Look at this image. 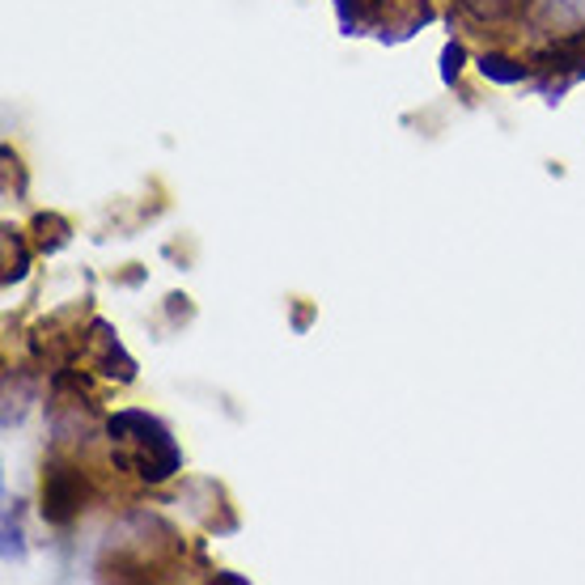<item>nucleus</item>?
Instances as JSON below:
<instances>
[{
    "label": "nucleus",
    "mask_w": 585,
    "mask_h": 585,
    "mask_svg": "<svg viewBox=\"0 0 585 585\" xmlns=\"http://www.w3.org/2000/svg\"><path fill=\"white\" fill-rule=\"evenodd\" d=\"M106 433H111V463L136 475L141 484H166L171 475H178L183 450L153 412L123 408L106 420Z\"/></svg>",
    "instance_id": "f257e3e1"
},
{
    "label": "nucleus",
    "mask_w": 585,
    "mask_h": 585,
    "mask_svg": "<svg viewBox=\"0 0 585 585\" xmlns=\"http://www.w3.org/2000/svg\"><path fill=\"white\" fill-rule=\"evenodd\" d=\"M454 4L475 25H501L505 18L517 13V0H454Z\"/></svg>",
    "instance_id": "39448f33"
},
{
    "label": "nucleus",
    "mask_w": 585,
    "mask_h": 585,
    "mask_svg": "<svg viewBox=\"0 0 585 585\" xmlns=\"http://www.w3.org/2000/svg\"><path fill=\"white\" fill-rule=\"evenodd\" d=\"M0 535H4V564H22L25 561V535H22V510H18V501L4 510Z\"/></svg>",
    "instance_id": "0eeeda50"
},
{
    "label": "nucleus",
    "mask_w": 585,
    "mask_h": 585,
    "mask_svg": "<svg viewBox=\"0 0 585 585\" xmlns=\"http://www.w3.org/2000/svg\"><path fill=\"white\" fill-rule=\"evenodd\" d=\"M475 73L492 81V85H522L535 69H531V60H517V55H505V51H484L475 60Z\"/></svg>",
    "instance_id": "20e7f679"
},
{
    "label": "nucleus",
    "mask_w": 585,
    "mask_h": 585,
    "mask_svg": "<svg viewBox=\"0 0 585 585\" xmlns=\"http://www.w3.org/2000/svg\"><path fill=\"white\" fill-rule=\"evenodd\" d=\"M85 505H90L85 471L64 463V459H51L43 466V517H48L51 526H69Z\"/></svg>",
    "instance_id": "f03ea898"
},
{
    "label": "nucleus",
    "mask_w": 585,
    "mask_h": 585,
    "mask_svg": "<svg viewBox=\"0 0 585 585\" xmlns=\"http://www.w3.org/2000/svg\"><path fill=\"white\" fill-rule=\"evenodd\" d=\"M466 69V48L459 43V39H450L445 48H441V85H459V76H463Z\"/></svg>",
    "instance_id": "6e6552de"
},
{
    "label": "nucleus",
    "mask_w": 585,
    "mask_h": 585,
    "mask_svg": "<svg viewBox=\"0 0 585 585\" xmlns=\"http://www.w3.org/2000/svg\"><path fill=\"white\" fill-rule=\"evenodd\" d=\"M90 343H94V366L102 378H111V382H132L136 378V361L123 352V343L115 340L111 322L94 318L90 322Z\"/></svg>",
    "instance_id": "7ed1b4c3"
},
{
    "label": "nucleus",
    "mask_w": 585,
    "mask_h": 585,
    "mask_svg": "<svg viewBox=\"0 0 585 585\" xmlns=\"http://www.w3.org/2000/svg\"><path fill=\"white\" fill-rule=\"evenodd\" d=\"M310 327V306H297L292 310V331H306Z\"/></svg>",
    "instance_id": "1a4fd4ad"
},
{
    "label": "nucleus",
    "mask_w": 585,
    "mask_h": 585,
    "mask_svg": "<svg viewBox=\"0 0 585 585\" xmlns=\"http://www.w3.org/2000/svg\"><path fill=\"white\" fill-rule=\"evenodd\" d=\"M25 271H30V250H25L22 234L18 229H4V289L22 285Z\"/></svg>",
    "instance_id": "423d86ee"
}]
</instances>
